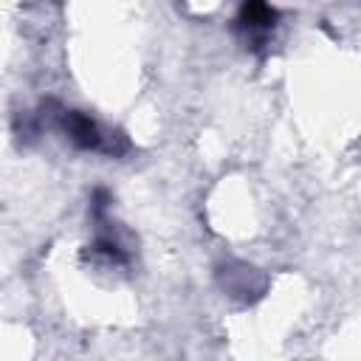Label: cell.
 Returning <instances> with one entry per match:
<instances>
[{
    "instance_id": "1",
    "label": "cell",
    "mask_w": 361,
    "mask_h": 361,
    "mask_svg": "<svg viewBox=\"0 0 361 361\" xmlns=\"http://www.w3.org/2000/svg\"><path fill=\"white\" fill-rule=\"evenodd\" d=\"M59 127H62L65 138L73 147H79V149H93V152L104 149V152H113V147L107 144V135L102 133L99 121L90 118L82 110H62L59 113Z\"/></svg>"
},
{
    "instance_id": "2",
    "label": "cell",
    "mask_w": 361,
    "mask_h": 361,
    "mask_svg": "<svg viewBox=\"0 0 361 361\" xmlns=\"http://www.w3.org/2000/svg\"><path fill=\"white\" fill-rule=\"evenodd\" d=\"M274 20H276V8H271L268 3H245L237 17V23L248 31H265L274 25Z\"/></svg>"
},
{
    "instance_id": "3",
    "label": "cell",
    "mask_w": 361,
    "mask_h": 361,
    "mask_svg": "<svg viewBox=\"0 0 361 361\" xmlns=\"http://www.w3.org/2000/svg\"><path fill=\"white\" fill-rule=\"evenodd\" d=\"M90 257L104 262V265H127V251L113 240V237H96L90 245Z\"/></svg>"
}]
</instances>
